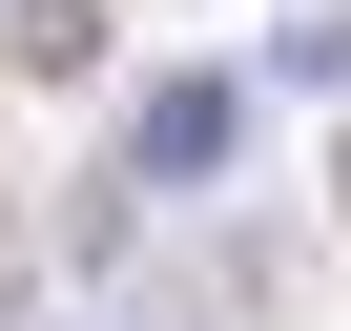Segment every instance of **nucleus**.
Returning a JSON list of instances; mask_svg holds the SVG:
<instances>
[{"mask_svg": "<svg viewBox=\"0 0 351 331\" xmlns=\"http://www.w3.org/2000/svg\"><path fill=\"white\" fill-rule=\"evenodd\" d=\"M228 124H248L228 83H165V104L124 124V187H207V166H228Z\"/></svg>", "mask_w": 351, "mask_h": 331, "instance_id": "nucleus-1", "label": "nucleus"}, {"mask_svg": "<svg viewBox=\"0 0 351 331\" xmlns=\"http://www.w3.org/2000/svg\"><path fill=\"white\" fill-rule=\"evenodd\" d=\"M104 21H124V0H0V42H21L42 83H83V62H104Z\"/></svg>", "mask_w": 351, "mask_h": 331, "instance_id": "nucleus-2", "label": "nucleus"}, {"mask_svg": "<svg viewBox=\"0 0 351 331\" xmlns=\"http://www.w3.org/2000/svg\"><path fill=\"white\" fill-rule=\"evenodd\" d=\"M269 83H310V104H351V21L310 0V21H269Z\"/></svg>", "mask_w": 351, "mask_h": 331, "instance_id": "nucleus-3", "label": "nucleus"}, {"mask_svg": "<svg viewBox=\"0 0 351 331\" xmlns=\"http://www.w3.org/2000/svg\"><path fill=\"white\" fill-rule=\"evenodd\" d=\"M330 207H351V145H330Z\"/></svg>", "mask_w": 351, "mask_h": 331, "instance_id": "nucleus-4", "label": "nucleus"}]
</instances>
